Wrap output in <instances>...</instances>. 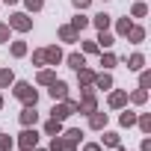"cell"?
<instances>
[{"instance_id": "obj_11", "label": "cell", "mask_w": 151, "mask_h": 151, "mask_svg": "<svg viewBox=\"0 0 151 151\" xmlns=\"http://www.w3.org/2000/svg\"><path fill=\"white\" fill-rule=\"evenodd\" d=\"M62 56H65V53H62V50H59L56 45L45 47V59H47V65H59V62H62Z\"/></svg>"}, {"instance_id": "obj_31", "label": "cell", "mask_w": 151, "mask_h": 151, "mask_svg": "<svg viewBox=\"0 0 151 151\" xmlns=\"http://www.w3.org/2000/svg\"><path fill=\"white\" fill-rule=\"evenodd\" d=\"M127 30H130V21H127V18H119V21H116V33H119V36H127Z\"/></svg>"}, {"instance_id": "obj_5", "label": "cell", "mask_w": 151, "mask_h": 151, "mask_svg": "<svg viewBox=\"0 0 151 151\" xmlns=\"http://www.w3.org/2000/svg\"><path fill=\"white\" fill-rule=\"evenodd\" d=\"M95 110H98V98H95V92L86 86V89H83V98L77 101V113H86V116H89V113H95Z\"/></svg>"}, {"instance_id": "obj_16", "label": "cell", "mask_w": 151, "mask_h": 151, "mask_svg": "<svg viewBox=\"0 0 151 151\" xmlns=\"http://www.w3.org/2000/svg\"><path fill=\"white\" fill-rule=\"evenodd\" d=\"M124 104H127V92H122V89L110 92V107H113V110H122Z\"/></svg>"}, {"instance_id": "obj_9", "label": "cell", "mask_w": 151, "mask_h": 151, "mask_svg": "<svg viewBox=\"0 0 151 151\" xmlns=\"http://www.w3.org/2000/svg\"><path fill=\"white\" fill-rule=\"evenodd\" d=\"M107 119H110L107 113L95 110V113H89V127H92V130H104V127H107Z\"/></svg>"}, {"instance_id": "obj_7", "label": "cell", "mask_w": 151, "mask_h": 151, "mask_svg": "<svg viewBox=\"0 0 151 151\" xmlns=\"http://www.w3.org/2000/svg\"><path fill=\"white\" fill-rule=\"evenodd\" d=\"M47 95H50L53 101H65V98H68V83H65V80H53L50 89H47Z\"/></svg>"}, {"instance_id": "obj_34", "label": "cell", "mask_w": 151, "mask_h": 151, "mask_svg": "<svg viewBox=\"0 0 151 151\" xmlns=\"http://www.w3.org/2000/svg\"><path fill=\"white\" fill-rule=\"evenodd\" d=\"M12 145H15V139H12V136H3V133H0V151H9Z\"/></svg>"}, {"instance_id": "obj_19", "label": "cell", "mask_w": 151, "mask_h": 151, "mask_svg": "<svg viewBox=\"0 0 151 151\" xmlns=\"http://www.w3.org/2000/svg\"><path fill=\"white\" fill-rule=\"evenodd\" d=\"M53 80H56V74H53L50 68H42V71L36 74V83H39V86H50Z\"/></svg>"}, {"instance_id": "obj_1", "label": "cell", "mask_w": 151, "mask_h": 151, "mask_svg": "<svg viewBox=\"0 0 151 151\" xmlns=\"http://www.w3.org/2000/svg\"><path fill=\"white\" fill-rule=\"evenodd\" d=\"M12 86H15V89H12L15 98H18L24 107H36V104H39V92L33 89V83H24V80H21V83H12Z\"/></svg>"}, {"instance_id": "obj_38", "label": "cell", "mask_w": 151, "mask_h": 151, "mask_svg": "<svg viewBox=\"0 0 151 151\" xmlns=\"http://www.w3.org/2000/svg\"><path fill=\"white\" fill-rule=\"evenodd\" d=\"M101 47L95 45V42H83V53H98Z\"/></svg>"}, {"instance_id": "obj_8", "label": "cell", "mask_w": 151, "mask_h": 151, "mask_svg": "<svg viewBox=\"0 0 151 151\" xmlns=\"http://www.w3.org/2000/svg\"><path fill=\"white\" fill-rule=\"evenodd\" d=\"M18 119H21V124H24V127H36V122H39V113H36V107H24Z\"/></svg>"}, {"instance_id": "obj_20", "label": "cell", "mask_w": 151, "mask_h": 151, "mask_svg": "<svg viewBox=\"0 0 151 151\" xmlns=\"http://www.w3.org/2000/svg\"><path fill=\"white\" fill-rule=\"evenodd\" d=\"M127 39H130L133 45H142V42H145V27H133V24H130V30H127Z\"/></svg>"}, {"instance_id": "obj_39", "label": "cell", "mask_w": 151, "mask_h": 151, "mask_svg": "<svg viewBox=\"0 0 151 151\" xmlns=\"http://www.w3.org/2000/svg\"><path fill=\"white\" fill-rule=\"evenodd\" d=\"M71 3H74V9H80V12H83V9H89L92 0H71Z\"/></svg>"}, {"instance_id": "obj_37", "label": "cell", "mask_w": 151, "mask_h": 151, "mask_svg": "<svg viewBox=\"0 0 151 151\" xmlns=\"http://www.w3.org/2000/svg\"><path fill=\"white\" fill-rule=\"evenodd\" d=\"M62 133H65L68 139H74V142H80V136H83V133H80L77 127H68V130H62Z\"/></svg>"}, {"instance_id": "obj_3", "label": "cell", "mask_w": 151, "mask_h": 151, "mask_svg": "<svg viewBox=\"0 0 151 151\" xmlns=\"http://www.w3.org/2000/svg\"><path fill=\"white\" fill-rule=\"evenodd\" d=\"M9 30L30 33V30H33V18H30L27 12H12V15H9Z\"/></svg>"}, {"instance_id": "obj_24", "label": "cell", "mask_w": 151, "mask_h": 151, "mask_svg": "<svg viewBox=\"0 0 151 151\" xmlns=\"http://www.w3.org/2000/svg\"><path fill=\"white\" fill-rule=\"evenodd\" d=\"M119 124H122V127H133V124H136V113H130V110H124V113L119 116Z\"/></svg>"}, {"instance_id": "obj_36", "label": "cell", "mask_w": 151, "mask_h": 151, "mask_svg": "<svg viewBox=\"0 0 151 151\" xmlns=\"http://www.w3.org/2000/svg\"><path fill=\"white\" fill-rule=\"evenodd\" d=\"M6 42H9V24L0 21V45H6Z\"/></svg>"}, {"instance_id": "obj_21", "label": "cell", "mask_w": 151, "mask_h": 151, "mask_svg": "<svg viewBox=\"0 0 151 151\" xmlns=\"http://www.w3.org/2000/svg\"><path fill=\"white\" fill-rule=\"evenodd\" d=\"M65 62H68V68H74V71H77V68H83L86 65V59H83V53H68V56H62Z\"/></svg>"}, {"instance_id": "obj_23", "label": "cell", "mask_w": 151, "mask_h": 151, "mask_svg": "<svg viewBox=\"0 0 151 151\" xmlns=\"http://www.w3.org/2000/svg\"><path fill=\"white\" fill-rule=\"evenodd\" d=\"M45 133H47V136L62 133V122H59V119H47V122H45Z\"/></svg>"}, {"instance_id": "obj_32", "label": "cell", "mask_w": 151, "mask_h": 151, "mask_svg": "<svg viewBox=\"0 0 151 151\" xmlns=\"http://www.w3.org/2000/svg\"><path fill=\"white\" fill-rule=\"evenodd\" d=\"M33 65H47V59H45V47L33 50Z\"/></svg>"}, {"instance_id": "obj_15", "label": "cell", "mask_w": 151, "mask_h": 151, "mask_svg": "<svg viewBox=\"0 0 151 151\" xmlns=\"http://www.w3.org/2000/svg\"><path fill=\"white\" fill-rule=\"evenodd\" d=\"M95 45L104 50V47H113L116 45V36L113 33H107V30H98V39H95Z\"/></svg>"}, {"instance_id": "obj_2", "label": "cell", "mask_w": 151, "mask_h": 151, "mask_svg": "<svg viewBox=\"0 0 151 151\" xmlns=\"http://www.w3.org/2000/svg\"><path fill=\"white\" fill-rule=\"evenodd\" d=\"M74 113H77V101H53V110H50V119H59V122H65L68 116H74Z\"/></svg>"}, {"instance_id": "obj_40", "label": "cell", "mask_w": 151, "mask_h": 151, "mask_svg": "<svg viewBox=\"0 0 151 151\" xmlns=\"http://www.w3.org/2000/svg\"><path fill=\"white\" fill-rule=\"evenodd\" d=\"M83 151H101V145H98V142H86V145H83Z\"/></svg>"}, {"instance_id": "obj_22", "label": "cell", "mask_w": 151, "mask_h": 151, "mask_svg": "<svg viewBox=\"0 0 151 151\" xmlns=\"http://www.w3.org/2000/svg\"><path fill=\"white\" fill-rule=\"evenodd\" d=\"M15 83V74H12V68H0V89H9Z\"/></svg>"}, {"instance_id": "obj_35", "label": "cell", "mask_w": 151, "mask_h": 151, "mask_svg": "<svg viewBox=\"0 0 151 151\" xmlns=\"http://www.w3.org/2000/svg\"><path fill=\"white\" fill-rule=\"evenodd\" d=\"M151 86V71H142L139 74V89H148Z\"/></svg>"}, {"instance_id": "obj_18", "label": "cell", "mask_w": 151, "mask_h": 151, "mask_svg": "<svg viewBox=\"0 0 151 151\" xmlns=\"http://www.w3.org/2000/svg\"><path fill=\"white\" fill-rule=\"evenodd\" d=\"M101 142H104L107 148H122V139H119V133H116V130H104Z\"/></svg>"}, {"instance_id": "obj_17", "label": "cell", "mask_w": 151, "mask_h": 151, "mask_svg": "<svg viewBox=\"0 0 151 151\" xmlns=\"http://www.w3.org/2000/svg\"><path fill=\"white\" fill-rule=\"evenodd\" d=\"M124 62H127V71H142V65H145V56H142V53H130Z\"/></svg>"}, {"instance_id": "obj_29", "label": "cell", "mask_w": 151, "mask_h": 151, "mask_svg": "<svg viewBox=\"0 0 151 151\" xmlns=\"http://www.w3.org/2000/svg\"><path fill=\"white\" fill-rule=\"evenodd\" d=\"M116 62H119V59H116V53H110V50H107V53H101V65H104L107 71H110Z\"/></svg>"}, {"instance_id": "obj_25", "label": "cell", "mask_w": 151, "mask_h": 151, "mask_svg": "<svg viewBox=\"0 0 151 151\" xmlns=\"http://www.w3.org/2000/svg\"><path fill=\"white\" fill-rule=\"evenodd\" d=\"M130 15H133V18H145V15H148L145 0H139V3H133V6H130Z\"/></svg>"}, {"instance_id": "obj_13", "label": "cell", "mask_w": 151, "mask_h": 151, "mask_svg": "<svg viewBox=\"0 0 151 151\" xmlns=\"http://www.w3.org/2000/svg\"><path fill=\"white\" fill-rule=\"evenodd\" d=\"M59 42H68V45H74V42H77V30H74L71 24H62V27H59Z\"/></svg>"}, {"instance_id": "obj_42", "label": "cell", "mask_w": 151, "mask_h": 151, "mask_svg": "<svg viewBox=\"0 0 151 151\" xmlns=\"http://www.w3.org/2000/svg\"><path fill=\"white\" fill-rule=\"evenodd\" d=\"M3 3H9V6H15V3H18V0H3Z\"/></svg>"}, {"instance_id": "obj_12", "label": "cell", "mask_w": 151, "mask_h": 151, "mask_svg": "<svg viewBox=\"0 0 151 151\" xmlns=\"http://www.w3.org/2000/svg\"><path fill=\"white\" fill-rule=\"evenodd\" d=\"M77 80H80V89H86V86H92V80H95V71L92 68H77Z\"/></svg>"}, {"instance_id": "obj_6", "label": "cell", "mask_w": 151, "mask_h": 151, "mask_svg": "<svg viewBox=\"0 0 151 151\" xmlns=\"http://www.w3.org/2000/svg\"><path fill=\"white\" fill-rule=\"evenodd\" d=\"M47 151H77V142L68 139L65 133H56V136H50V148Z\"/></svg>"}, {"instance_id": "obj_28", "label": "cell", "mask_w": 151, "mask_h": 151, "mask_svg": "<svg viewBox=\"0 0 151 151\" xmlns=\"http://www.w3.org/2000/svg\"><path fill=\"white\" fill-rule=\"evenodd\" d=\"M71 27L77 30V33H83V30L89 27V18H86V15H74V21H71Z\"/></svg>"}, {"instance_id": "obj_14", "label": "cell", "mask_w": 151, "mask_h": 151, "mask_svg": "<svg viewBox=\"0 0 151 151\" xmlns=\"http://www.w3.org/2000/svg\"><path fill=\"white\" fill-rule=\"evenodd\" d=\"M92 27H98V30H110V24H113V15H107V12H98L92 21H89Z\"/></svg>"}, {"instance_id": "obj_4", "label": "cell", "mask_w": 151, "mask_h": 151, "mask_svg": "<svg viewBox=\"0 0 151 151\" xmlns=\"http://www.w3.org/2000/svg\"><path fill=\"white\" fill-rule=\"evenodd\" d=\"M15 142H18V148H21V151H33V148L39 145V133H36V127H24V130L18 133V139H15Z\"/></svg>"}, {"instance_id": "obj_44", "label": "cell", "mask_w": 151, "mask_h": 151, "mask_svg": "<svg viewBox=\"0 0 151 151\" xmlns=\"http://www.w3.org/2000/svg\"><path fill=\"white\" fill-rule=\"evenodd\" d=\"M33 151H47V148H33Z\"/></svg>"}, {"instance_id": "obj_30", "label": "cell", "mask_w": 151, "mask_h": 151, "mask_svg": "<svg viewBox=\"0 0 151 151\" xmlns=\"http://www.w3.org/2000/svg\"><path fill=\"white\" fill-rule=\"evenodd\" d=\"M130 101H133V104H145V101H148V89H136V92H130Z\"/></svg>"}, {"instance_id": "obj_33", "label": "cell", "mask_w": 151, "mask_h": 151, "mask_svg": "<svg viewBox=\"0 0 151 151\" xmlns=\"http://www.w3.org/2000/svg\"><path fill=\"white\" fill-rule=\"evenodd\" d=\"M24 6H27L30 12H39V9L45 6V0H24Z\"/></svg>"}, {"instance_id": "obj_10", "label": "cell", "mask_w": 151, "mask_h": 151, "mask_svg": "<svg viewBox=\"0 0 151 151\" xmlns=\"http://www.w3.org/2000/svg\"><path fill=\"white\" fill-rule=\"evenodd\" d=\"M92 86H95V89H113V74H110V71H101V74H95Z\"/></svg>"}, {"instance_id": "obj_41", "label": "cell", "mask_w": 151, "mask_h": 151, "mask_svg": "<svg viewBox=\"0 0 151 151\" xmlns=\"http://www.w3.org/2000/svg\"><path fill=\"white\" fill-rule=\"evenodd\" d=\"M139 151H151V139H148V136L142 139V148H139Z\"/></svg>"}, {"instance_id": "obj_27", "label": "cell", "mask_w": 151, "mask_h": 151, "mask_svg": "<svg viewBox=\"0 0 151 151\" xmlns=\"http://www.w3.org/2000/svg\"><path fill=\"white\" fill-rule=\"evenodd\" d=\"M136 124H139V130H142V133H151V116H148V113L136 116Z\"/></svg>"}, {"instance_id": "obj_43", "label": "cell", "mask_w": 151, "mask_h": 151, "mask_svg": "<svg viewBox=\"0 0 151 151\" xmlns=\"http://www.w3.org/2000/svg\"><path fill=\"white\" fill-rule=\"evenodd\" d=\"M0 110H3V95H0Z\"/></svg>"}, {"instance_id": "obj_26", "label": "cell", "mask_w": 151, "mask_h": 151, "mask_svg": "<svg viewBox=\"0 0 151 151\" xmlns=\"http://www.w3.org/2000/svg\"><path fill=\"white\" fill-rule=\"evenodd\" d=\"M9 50H12V56H15V59H21V56H27V42H12V47H9Z\"/></svg>"}]
</instances>
